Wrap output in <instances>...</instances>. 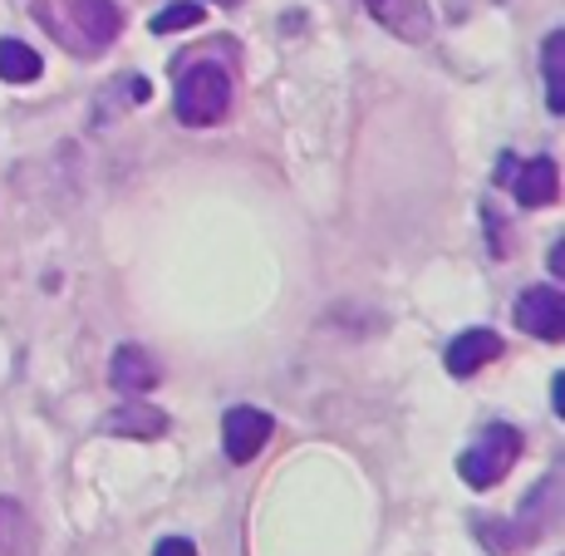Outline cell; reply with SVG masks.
I'll list each match as a JSON object with an SVG mask.
<instances>
[{
    "instance_id": "7c38bea8",
    "label": "cell",
    "mask_w": 565,
    "mask_h": 556,
    "mask_svg": "<svg viewBox=\"0 0 565 556\" xmlns=\"http://www.w3.org/2000/svg\"><path fill=\"white\" fill-rule=\"evenodd\" d=\"M472 532H477V537H482V547L492 552V556H516L521 547H531V542H541L536 532H531L521 517H516V522H497V517H492V522H482V517H477V522H472Z\"/></svg>"
},
{
    "instance_id": "5bb4252c",
    "label": "cell",
    "mask_w": 565,
    "mask_h": 556,
    "mask_svg": "<svg viewBox=\"0 0 565 556\" xmlns=\"http://www.w3.org/2000/svg\"><path fill=\"white\" fill-rule=\"evenodd\" d=\"M541 70H546V104L551 114H565V30H551L541 45Z\"/></svg>"
},
{
    "instance_id": "8992f818",
    "label": "cell",
    "mask_w": 565,
    "mask_h": 556,
    "mask_svg": "<svg viewBox=\"0 0 565 556\" xmlns=\"http://www.w3.org/2000/svg\"><path fill=\"white\" fill-rule=\"evenodd\" d=\"M369 15L388 30V35L408 40V45H423L433 35V10L428 0H364Z\"/></svg>"
},
{
    "instance_id": "5b68a950",
    "label": "cell",
    "mask_w": 565,
    "mask_h": 556,
    "mask_svg": "<svg viewBox=\"0 0 565 556\" xmlns=\"http://www.w3.org/2000/svg\"><path fill=\"white\" fill-rule=\"evenodd\" d=\"M270 433H276V423H270L266 409H232L222 419V449L232 463H252V458L270 443Z\"/></svg>"
},
{
    "instance_id": "9a60e30c",
    "label": "cell",
    "mask_w": 565,
    "mask_h": 556,
    "mask_svg": "<svg viewBox=\"0 0 565 556\" xmlns=\"http://www.w3.org/2000/svg\"><path fill=\"white\" fill-rule=\"evenodd\" d=\"M206 20V6H198V0H172V6H162L153 20H148V30L153 35H178V30H192Z\"/></svg>"
},
{
    "instance_id": "2e32d148",
    "label": "cell",
    "mask_w": 565,
    "mask_h": 556,
    "mask_svg": "<svg viewBox=\"0 0 565 556\" xmlns=\"http://www.w3.org/2000/svg\"><path fill=\"white\" fill-rule=\"evenodd\" d=\"M153 556H198V547H192L188 537H162Z\"/></svg>"
},
{
    "instance_id": "e0dca14e",
    "label": "cell",
    "mask_w": 565,
    "mask_h": 556,
    "mask_svg": "<svg viewBox=\"0 0 565 556\" xmlns=\"http://www.w3.org/2000/svg\"><path fill=\"white\" fill-rule=\"evenodd\" d=\"M124 94L134 104H148V94H153V90H148V80H138V74H134V80H124Z\"/></svg>"
},
{
    "instance_id": "3957f363",
    "label": "cell",
    "mask_w": 565,
    "mask_h": 556,
    "mask_svg": "<svg viewBox=\"0 0 565 556\" xmlns=\"http://www.w3.org/2000/svg\"><path fill=\"white\" fill-rule=\"evenodd\" d=\"M70 20H74V45L79 54H99L118 40L124 30V10L114 0H70Z\"/></svg>"
},
{
    "instance_id": "30bf717a",
    "label": "cell",
    "mask_w": 565,
    "mask_h": 556,
    "mask_svg": "<svg viewBox=\"0 0 565 556\" xmlns=\"http://www.w3.org/2000/svg\"><path fill=\"white\" fill-rule=\"evenodd\" d=\"M502 355V335L497 331H462L458 340L448 345V355H443V365H448V375H477L482 365H492V359Z\"/></svg>"
},
{
    "instance_id": "ba28073f",
    "label": "cell",
    "mask_w": 565,
    "mask_h": 556,
    "mask_svg": "<svg viewBox=\"0 0 565 556\" xmlns=\"http://www.w3.org/2000/svg\"><path fill=\"white\" fill-rule=\"evenodd\" d=\"M104 433H114V439H162L168 433V413L148 405L143 395L124 399L114 413H104Z\"/></svg>"
},
{
    "instance_id": "8fae6325",
    "label": "cell",
    "mask_w": 565,
    "mask_h": 556,
    "mask_svg": "<svg viewBox=\"0 0 565 556\" xmlns=\"http://www.w3.org/2000/svg\"><path fill=\"white\" fill-rule=\"evenodd\" d=\"M40 532L15 497H0V556H35Z\"/></svg>"
},
{
    "instance_id": "52a82bcc",
    "label": "cell",
    "mask_w": 565,
    "mask_h": 556,
    "mask_svg": "<svg viewBox=\"0 0 565 556\" xmlns=\"http://www.w3.org/2000/svg\"><path fill=\"white\" fill-rule=\"evenodd\" d=\"M158 379H162V369L153 365V355H148L143 345H118L114 350V365H108L114 395L138 399V395H148V389H158Z\"/></svg>"
},
{
    "instance_id": "6da1fadb",
    "label": "cell",
    "mask_w": 565,
    "mask_h": 556,
    "mask_svg": "<svg viewBox=\"0 0 565 556\" xmlns=\"http://www.w3.org/2000/svg\"><path fill=\"white\" fill-rule=\"evenodd\" d=\"M172 108H178V124H188V128L222 124L226 108H232V74H226L222 64H212V60L182 70L178 94H172Z\"/></svg>"
},
{
    "instance_id": "277c9868",
    "label": "cell",
    "mask_w": 565,
    "mask_h": 556,
    "mask_svg": "<svg viewBox=\"0 0 565 556\" xmlns=\"http://www.w3.org/2000/svg\"><path fill=\"white\" fill-rule=\"evenodd\" d=\"M516 325L536 340H565V296L556 286H531L516 296Z\"/></svg>"
},
{
    "instance_id": "9c48e42d",
    "label": "cell",
    "mask_w": 565,
    "mask_h": 556,
    "mask_svg": "<svg viewBox=\"0 0 565 556\" xmlns=\"http://www.w3.org/2000/svg\"><path fill=\"white\" fill-rule=\"evenodd\" d=\"M512 188H516V202L521 207H551L561 198V168H556V158H526L521 168L512 172Z\"/></svg>"
},
{
    "instance_id": "ac0fdd59",
    "label": "cell",
    "mask_w": 565,
    "mask_h": 556,
    "mask_svg": "<svg viewBox=\"0 0 565 556\" xmlns=\"http://www.w3.org/2000/svg\"><path fill=\"white\" fill-rule=\"evenodd\" d=\"M551 276H565V242H556V246H551Z\"/></svg>"
},
{
    "instance_id": "4fadbf2b",
    "label": "cell",
    "mask_w": 565,
    "mask_h": 556,
    "mask_svg": "<svg viewBox=\"0 0 565 556\" xmlns=\"http://www.w3.org/2000/svg\"><path fill=\"white\" fill-rule=\"evenodd\" d=\"M45 74V60H40L35 45L25 40H0V80L6 84H35Z\"/></svg>"
},
{
    "instance_id": "d6986e66",
    "label": "cell",
    "mask_w": 565,
    "mask_h": 556,
    "mask_svg": "<svg viewBox=\"0 0 565 556\" xmlns=\"http://www.w3.org/2000/svg\"><path fill=\"white\" fill-rule=\"evenodd\" d=\"M216 6H242V0H216Z\"/></svg>"
},
{
    "instance_id": "7a4b0ae2",
    "label": "cell",
    "mask_w": 565,
    "mask_h": 556,
    "mask_svg": "<svg viewBox=\"0 0 565 556\" xmlns=\"http://www.w3.org/2000/svg\"><path fill=\"white\" fill-rule=\"evenodd\" d=\"M521 449H526V439H521V429L512 423H487V433L472 443L462 458H458V473L467 487H477V493H487V487H497L507 473L516 468Z\"/></svg>"
}]
</instances>
